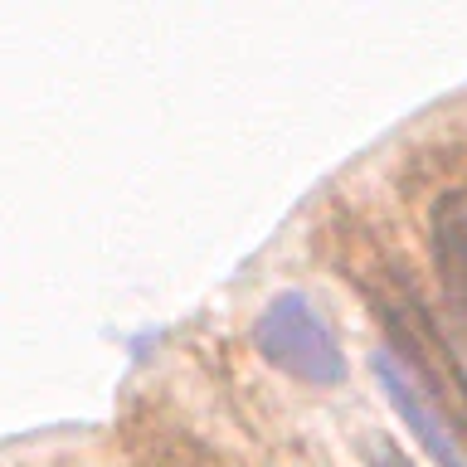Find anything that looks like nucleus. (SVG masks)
Returning a JSON list of instances; mask_svg holds the SVG:
<instances>
[{"instance_id":"1","label":"nucleus","mask_w":467,"mask_h":467,"mask_svg":"<svg viewBox=\"0 0 467 467\" xmlns=\"http://www.w3.org/2000/svg\"><path fill=\"white\" fill-rule=\"evenodd\" d=\"M370 306L389 336V350L429 385L433 400L448 414H467V370H462L458 350L448 346V336L438 331V321L423 312L419 292L409 283H400V277H385L370 292Z\"/></svg>"},{"instance_id":"2","label":"nucleus","mask_w":467,"mask_h":467,"mask_svg":"<svg viewBox=\"0 0 467 467\" xmlns=\"http://www.w3.org/2000/svg\"><path fill=\"white\" fill-rule=\"evenodd\" d=\"M254 346L258 356L302 385H341L346 379V356L327 317L306 292H277L254 321Z\"/></svg>"},{"instance_id":"3","label":"nucleus","mask_w":467,"mask_h":467,"mask_svg":"<svg viewBox=\"0 0 467 467\" xmlns=\"http://www.w3.org/2000/svg\"><path fill=\"white\" fill-rule=\"evenodd\" d=\"M370 375H375L379 394L389 400V409L409 423V433L419 438V448L429 452L433 467H467V452H462V438H458L462 429H452V414L433 400L429 385H423L389 346H379L370 356Z\"/></svg>"},{"instance_id":"4","label":"nucleus","mask_w":467,"mask_h":467,"mask_svg":"<svg viewBox=\"0 0 467 467\" xmlns=\"http://www.w3.org/2000/svg\"><path fill=\"white\" fill-rule=\"evenodd\" d=\"M433 277L452 317V331L467 346V195L448 190L433 204Z\"/></svg>"},{"instance_id":"5","label":"nucleus","mask_w":467,"mask_h":467,"mask_svg":"<svg viewBox=\"0 0 467 467\" xmlns=\"http://www.w3.org/2000/svg\"><path fill=\"white\" fill-rule=\"evenodd\" d=\"M131 452H137L141 467H229L200 438H185V433L166 429V423H146V429L131 433Z\"/></svg>"},{"instance_id":"6","label":"nucleus","mask_w":467,"mask_h":467,"mask_svg":"<svg viewBox=\"0 0 467 467\" xmlns=\"http://www.w3.org/2000/svg\"><path fill=\"white\" fill-rule=\"evenodd\" d=\"M370 467H414V462H409L404 452H400V448H394L389 438H385V443H375V452H370Z\"/></svg>"}]
</instances>
